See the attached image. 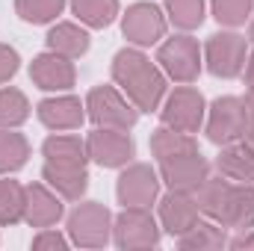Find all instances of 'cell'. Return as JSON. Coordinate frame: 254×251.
Instances as JSON below:
<instances>
[{
    "label": "cell",
    "instance_id": "cell-1",
    "mask_svg": "<svg viewBox=\"0 0 254 251\" xmlns=\"http://www.w3.org/2000/svg\"><path fill=\"white\" fill-rule=\"evenodd\" d=\"M113 80L125 89L130 104L139 113H151L160 107L163 95H166V77L157 65L151 63L145 54L139 51H119L113 60Z\"/></svg>",
    "mask_w": 254,
    "mask_h": 251
},
{
    "label": "cell",
    "instance_id": "cell-2",
    "mask_svg": "<svg viewBox=\"0 0 254 251\" xmlns=\"http://www.w3.org/2000/svg\"><path fill=\"white\" fill-rule=\"evenodd\" d=\"M252 116L246 110L243 98H216L210 107V122H207V139L213 145H231L237 139H243L252 127Z\"/></svg>",
    "mask_w": 254,
    "mask_h": 251
},
{
    "label": "cell",
    "instance_id": "cell-3",
    "mask_svg": "<svg viewBox=\"0 0 254 251\" xmlns=\"http://www.w3.org/2000/svg\"><path fill=\"white\" fill-rule=\"evenodd\" d=\"M110 228H113V216L98 201H86L74 207L68 216V234L83 249H104L110 243Z\"/></svg>",
    "mask_w": 254,
    "mask_h": 251
},
{
    "label": "cell",
    "instance_id": "cell-4",
    "mask_svg": "<svg viewBox=\"0 0 254 251\" xmlns=\"http://www.w3.org/2000/svg\"><path fill=\"white\" fill-rule=\"evenodd\" d=\"M89 119L98 127H113V130H130L139 122V110L127 104L116 92V86H95L86 98Z\"/></svg>",
    "mask_w": 254,
    "mask_h": 251
},
{
    "label": "cell",
    "instance_id": "cell-5",
    "mask_svg": "<svg viewBox=\"0 0 254 251\" xmlns=\"http://www.w3.org/2000/svg\"><path fill=\"white\" fill-rule=\"evenodd\" d=\"M116 231V246L119 249H154L160 246V228L148 207H125V213L113 225Z\"/></svg>",
    "mask_w": 254,
    "mask_h": 251
},
{
    "label": "cell",
    "instance_id": "cell-6",
    "mask_svg": "<svg viewBox=\"0 0 254 251\" xmlns=\"http://www.w3.org/2000/svg\"><path fill=\"white\" fill-rule=\"evenodd\" d=\"M86 154H89V160H95L104 169H122V166H127L133 160L136 148H133V139L125 130L98 127L86 139Z\"/></svg>",
    "mask_w": 254,
    "mask_h": 251
},
{
    "label": "cell",
    "instance_id": "cell-7",
    "mask_svg": "<svg viewBox=\"0 0 254 251\" xmlns=\"http://www.w3.org/2000/svg\"><path fill=\"white\" fill-rule=\"evenodd\" d=\"M157 63L163 65V71L175 80V83H192L201 71V51H198V42L190 36H175L169 39L160 54H157Z\"/></svg>",
    "mask_w": 254,
    "mask_h": 251
},
{
    "label": "cell",
    "instance_id": "cell-8",
    "mask_svg": "<svg viewBox=\"0 0 254 251\" xmlns=\"http://www.w3.org/2000/svg\"><path fill=\"white\" fill-rule=\"evenodd\" d=\"M207 68L213 77H237L246 68V39L237 33H216L210 36L207 48Z\"/></svg>",
    "mask_w": 254,
    "mask_h": 251
},
{
    "label": "cell",
    "instance_id": "cell-9",
    "mask_svg": "<svg viewBox=\"0 0 254 251\" xmlns=\"http://www.w3.org/2000/svg\"><path fill=\"white\" fill-rule=\"evenodd\" d=\"M204 122V98L198 89L192 86H181L166 98L163 107V125L181 133H195Z\"/></svg>",
    "mask_w": 254,
    "mask_h": 251
},
{
    "label": "cell",
    "instance_id": "cell-10",
    "mask_svg": "<svg viewBox=\"0 0 254 251\" xmlns=\"http://www.w3.org/2000/svg\"><path fill=\"white\" fill-rule=\"evenodd\" d=\"M160 178L175 192H195L210 178V163L198 151L172 157V160H160Z\"/></svg>",
    "mask_w": 254,
    "mask_h": 251
},
{
    "label": "cell",
    "instance_id": "cell-11",
    "mask_svg": "<svg viewBox=\"0 0 254 251\" xmlns=\"http://www.w3.org/2000/svg\"><path fill=\"white\" fill-rule=\"evenodd\" d=\"M122 30H125L127 42L148 48L166 36V18H163L160 6H154V3H133L122 21Z\"/></svg>",
    "mask_w": 254,
    "mask_h": 251
},
{
    "label": "cell",
    "instance_id": "cell-12",
    "mask_svg": "<svg viewBox=\"0 0 254 251\" xmlns=\"http://www.w3.org/2000/svg\"><path fill=\"white\" fill-rule=\"evenodd\" d=\"M116 195L125 207H151L160 195V178L151 166H130L119 178Z\"/></svg>",
    "mask_w": 254,
    "mask_h": 251
},
{
    "label": "cell",
    "instance_id": "cell-13",
    "mask_svg": "<svg viewBox=\"0 0 254 251\" xmlns=\"http://www.w3.org/2000/svg\"><path fill=\"white\" fill-rule=\"evenodd\" d=\"M30 80L45 92H65L74 86V65L68 57H60L54 51L36 57L30 65Z\"/></svg>",
    "mask_w": 254,
    "mask_h": 251
},
{
    "label": "cell",
    "instance_id": "cell-14",
    "mask_svg": "<svg viewBox=\"0 0 254 251\" xmlns=\"http://www.w3.org/2000/svg\"><path fill=\"white\" fill-rule=\"evenodd\" d=\"M63 219V201L48 187H24V222L33 228H51Z\"/></svg>",
    "mask_w": 254,
    "mask_h": 251
},
{
    "label": "cell",
    "instance_id": "cell-15",
    "mask_svg": "<svg viewBox=\"0 0 254 251\" xmlns=\"http://www.w3.org/2000/svg\"><path fill=\"white\" fill-rule=\"evenodd\" d=\"M198 204H195V195L192 192H169L163 201H160V222L163 228L172 234V237H184L192 225L198 222Z\"/></svg>",
    "mask_w": 254,
    "mask_h": 251
},
{
    "label": "cell",
    "instance_id": "cell-16",
    "mask_svg": "<svg viewBox=\"0 0 254 251\" xmlns=\"http://www.w3.org/2000/svg\"><path fill=\"white\" fill-rule=\"evenodd\" d=\"M83 110H86V107H83L77 98H71V95L45 98V101L36 107L39 122L45 127H51V130H74V127H80L83 119H86Z\"/></svg>",
    "mask_w": 254,
    "mask_h": 251
},
{
    "label": "cell",
    "instance_id": "cell-17",
    "mask_svg": "<svg viewBox=\"0 0 254 251\" xmlns=\"http://www.w3.org/2000/svg\"><path fill=\"white\" fill-rule=\"evenodd\" d=\"M216 222H222V228H237V231H252L254 228V189L246 187H234L228 189L225 207L216 216Z\"/></svg>",
    "mask_w": 254,
    "mask_h": 251
},
{
    "label": "cell",
    "instance_id": "cell-18",
    "mask_svg": "<svg viewBox=\"0 0 254 251\" xmlns=\"http://www.w3.org/2000/svg\"><path fill=\"white\" fill-rule=\"evenodd\" d=\"M42 178L57 189V195H63L68 201H80V195L89 187L86 166H54V163H45Z\"/></svg>",
    "mask_w": 254,
    "mask_h": 251
},
{
    "label": "cell",
    "instance_id": "cell-19",
    "mask_svg": "<svg viewBox=\"0 0 254 251\" xmlns=\"http://www.w3.org/2000/svg\"><path fill=\"white\" fill-rule=\"evenodd\" d=\"M216 166H219V172L228 181H243V184L254 181V151L246 142L243 145H234V142L225 145V151L219 154Z\"/></svg>",
    "mask_w": 254,
    "mask_h": 251
},
{
    "label": "cell",
    "instance_id": "cell-20",
    "mask_svg": "<svg viewBox=\"0 0 254 251\" xmlns=\"http://www.w3.org/2000/svg\"><path fill=\"white\" fill-rule=\"evenodd\" d=\"M42 154L54 166H86L89 160L86 142H80V136H51L42 145Z\"/></svg>",
    "mask_w": 254,
    "mask_h": 251
},
{
    "label": "cell",
    "instance_id": "cell-21",
    "mask_svg": "<svg viewBox=\"0 0 254 251\" xmlns=\"http://www.w3.org/2000/svg\"><path fill=\"white\" fill-rule=\"evenodd\" d=\"M48 48L60 57H68V60H77L89 51V33L80 30L77 24H57L51 27L48 33Z\"/></svg>",
    "mask_w": 254,
    "mask_h": 251
},
{
    "label": "cell",
    "instance_id": "cell-22",
    "mask_svg": "<svg viewBox=\"0 0 254 251\" xmlns=\"http://www.w3.org/2000/svg\"><path fill=\"white\" fill-rule=\"evenodd\" d=\"M198 151V142L192 139L190 133H181V130H172V127H160L151 133V154L157 160H172V157H181V154H195Z\"/></svg>",
    "mask_w": 254,
    "mask_h": 251
},
{
    "label": "cell",
    "instance_id": "cell-23",
    "mask_svg": "<svg viewBox=\"0 0 254 251\" xmlns=\"http://www.w3.org/2000/svg\"><path fill=\"white\" fill-rule=\"evenodd\" d=\"M30 157V142L12 127H0V175L18 172Z\"/></svg>",
    "mask_w": 254,
    "mask_h": 251
},
{
    "label": "cell",
    "instance_id": "cell-24",
    "mask_svg": "<svg viewBox=\"0 0 254 251\" xmlns=\"http://www.w3.org/2000/svg\"><path fill=\"white\" fill-rule=\"evenodd\" d=\"M71 12L86 27H110L119 15V0H71Z\"/></svg>",
    "mask_w": 254,
    "mask_h": 251
},
{
    "label": "cell",
    "instance_id": "cell-25",
    "mask_svg": "<svg viewBox=\"0 0 254 251\" xmlns=\"http://www.w3.org/2000/svg\"><path fill=\"white\" fill-rule=\"evenodd\" d=\"M178 246L187 251H207V249H225V231L210 225V222H195L184 237H178Z\"/></svg>",
    "mask_w": 254,
    "mask_h": 251
},
{
    "label": "cell",
    "instance_id": "cell-26",
    "mask_svg": "<svg viewBox=\"0 0 254 251\" xmlns=\"http://www.w3.org/2000/svg\"><path fill=\"white\" fill-rule=\"evenodd\" d=\"M228 189H231V181L222 175V178H207L201 187L195 189V204L204 216L216 219L225 207V198H228Z\"/></svg>",
    "mask_w": 254,
    "mask_h": 251
},
{
    "label": "cell",
    "instance_id": "cell-27",
    "mask_svg": "<svg viewBox=\"0 0 254 251\" xmlns=\"http://www.w3.org/2000/svg\"><path fill=\"white\" fill-rule=\"evenodd\" d=\"M30 119V101L18 89H0V127H18Z\"/></svg>",
    "mask_w": 254,
    "mask_h": 251
},
{
    "label": "cell",
    "instance_id": "cell-28",
    "mask_svg": "<svg viewBox=\"0 0 254 251\" xmlns=\"http://www.w3.org/2000/svg\"><path fill=\"white\" fill-rule=\"evenodd\" d=\"M24 219V187L18 181H0V225Z\"/></svg>",
    "mask_w": 254,
    "mask_h": 251
},
{
    "label": "cell",
    "instance_id": "cell-29",
    "mask_svg": "<svg viewBox=\"0 0 254 251\" xmlns=\"http://www.w3.org/2000/svg\"><path fill=\"white\" fill-rule=\"evenodd\" d=\"M65 9V0H15V12L27 24H51Z\"/></svg>",
    "mask_w": 254,
    "mask_h": 251
},
{
    "label": "cell",
    "instance_id": "cell-30",
    "mask_svg": "<svg viewBox=\"0 0 254 251\" xmlns=\"http://www.w3.org/2000/svg\"><path fill=\"white\" fill-rule=\"evenodd\" d=\"M166 12L178 30H195L204 21V0H166Z\"/></svg>",
    "mask_w": 254,
    "mask_h": 251
},
{
    "label": "cell",
    "instance_id": "cell-31",
    "mask_svg": "<svg viewBox=\"0 0 254 251\" xmlns=\"http://www.w3.org/2000/svg\"><path fill=\"white\" fill-rule=\"evenodd\" d=\"M213 15L225 27H240L252 15V0H213Z\"/></svg>",
    "mask_w": 254,
    "mask_h": 251
},
{
    "label": "cell",
    "instance_id": "cell-32",
    "mask_svg": "<svg viewBox=\"0 0 254 251\" xmlns=\"http://www.w3.org/2000/svg\"><path fill=\"white\" fill-rule=\"evenodd\" d=\"M18 51L15 48H9V45H0V83H6L9 77H15V71H18Z\"/></svg>",
    "mask_w": 254,
    "mask_h": 251
},
{
    "label": "cell",
    "instance_id": "cell-33",
    "mask_svg": "<svg viewBox=\"0 0 254 251\" xmlns=\"http://www.w3.org/2000/svg\"><path fill=\"white\" fill-rule=\"evenodd\" d=\"M33 249H60V251H65L68 249V240H65L63 234H57V231H42L36 240H33Z\"/></svg>",
    "mask_w": 254,
    "mask_h": 251
},
{
    "label": "cell",
    "instance_id": "cell-34",
    "mask_svg": "<svg viewBox=\"0 0 254 251\" xmlns=\"http://www.w3.org/2000/svg\"><path fill=\"white\" fill-rule=\"evenodd\" d=\"M231 249H237V251H243V249H254V234H243V237L231 240Z\"/></svg>",
    "mask_w": 254,
    "mask_h": 251
},
{
    "label": "cell",
    "instance_id": "cell-35",
    "mask_svg": "<svg viewBox=\"0 0 254 251\" xmlns=\"http://www.w3.org/2000/svg\"><path fill=\"white\" fill-rule=\"evenodd\" d=\"M246 83H249V89H254V54L249 57V63H246Z\"/></svg>",
    "mask_w": 254,
    "mask_h": 251
},
{
    "label": "cell",
    "instance_id": "cell-36",
    "mask_svg": "<svg viewBox=\"0 0 254 251\" xmlns=\"http://www.w3.org/2000/svg\"><path fill=\"white\" fill-rule=\"evenodd\" d=\"M243 101H246V110H249V116H252V122H254V89L246 92V98H243Z\"/></svg>",
    "mask_w": 254,
    "mask_h": 251
},
{
    "label": "cell",
    "instance_id": "cell-37",
    "mask_svg": "<svg viewBox=\"0 0 254 251\" xmlns=\"http://www.w3.org/2000/svg\"><path fill=\"white\" fill-rule=\"evenodd\" d=\"M246 145H249V148L254 151V125L249 127V133H246Z\"/></svg>",
    "mask_w": 254,
    "mask_h": 251
},
{
    "label": "cell",
    "instance_id": "cell-38",
    "mask_svg": "<svg viewBox=\"0 0 254 251\" xmlns=\"http://www.w3.org/2000/svg\"><path fill=\"white\" fill-rule=\"evenodd\" d=\"M252 42H254V21H252Z\"/></svg>",
    "mask_w": 254,
    "mask_h": 251
}]
</instances>
